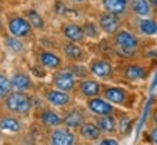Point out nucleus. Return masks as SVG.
Masks as SVG:
<instances>
[{
	"label": "nucleus",
	"instance_id": "1",
	"mask_svg": "<svg viewBox=\"0 0 157 145\" xmlns=\"http://www.w3.org/2000/svg\"><path fill=\"white\" fill-rule=\"evenodd\" d=\"M157 66V58H136V59H121L114 65V79L120 85L133 86L137 84H146Z\"/></svg>",
	"mask_w": 157,
	"mask_h": 145
},
{
	"label": "nucleus",
	"instance_id": "2",
	"mask_svg": "<svg viewBox=\"0 0 157 145\" xmlns=\"http://www.w3.org/2000/svg\"><path fill=\"white\" fill-rule=\"evenodd\" d=\"M151 39L156 38L138 36L137 33L123 26L114 35L109 36V43L113 45L120 59H136V58H144L146 50L151 47L150 42Z\"/></svg>",
	"mask_w": 157,
	"mask_h": 145
},
{
	"label": "nucleus",
	"instance_id": "3",
	"mask_svg": "<svg viewBox=\"0 0 157 145\" xmlns=\"http://www.w3.org/2000/svg\"><path fill=\"white\" fill-rule=\"evenodd\" d=\"M101 96L115 106L125 109V111H131V112L138 111L141 106V101H143L141 94L120 84H102Z\"/></svg>",
	"mask_w": 157,
	"mask_h": 145
},
{
	"label": "nucleus",
	"instance_id": "4",
	"mask_svg": "<svg viewBox=\"0 0 157 145\" xmlns=\"http://www.w3.org/2000/svg\"><path fill=\"white\" fill-rule=\"evenodd\" d=\"M2 102H3V108L6 109V112L17 115V117H28L33 108V101L30 98V95L26 94L25 91L12 89L10 94Z\"/></svg>",
	"mask_w": 157,
	"mask_h": 145
},
{
	"label": "nucleus",
	"instance_id": "5",
	"mask_svg": "<svg viewBox=\"0 0 157 145\" xmlns=\"http://www.w3.org/2000/svg\"><path fill=\"white\" fill-rule=\"evenodd\" d=\"M125 26L137 33L138 36L143 38H157V22L153 17H141V16H134L127 14L123 19Z\"/></svg>",
	"mask_w": 157,
	"mask_h": 145
},
{
	"label": "nucleus",
	"instance_id": "6",
	"mask_svg": "<svg viewBox=\"0 0 157 145\" xmlns=\"http://www.w3.org/2000/svg\"><path fill=\"white\" fill-rule=\"evenodd\" d=\"M86 108L92 115H114L115 118L125 112V109H121V108L113 105L107 99L102 98L101 95L86 99Z\"/></svg>",
	"mask_w": 157,
	"mask_h": 145
},
{
	"label": "nucleus",
	"instance_id": "7",
	"mask_svg": "<svg viewBox=\"0 0 157 145\" xmlns=\"http://www.w3.org/2000/svg\"><path fill=\"white\" fill-rule=\"evenodd\" d=\"M88 70L91 75L100 80H109L114 79V63L107 58H94L88 63Z\"/></svg>",
	"mask_w": 157,
	"mask_h": 145
},
{
	"label": "nucleus",
	"instance_id": "8",
	"mask_svg": "<svg viewBox=\"0 0 157 145\" xmlns=\"http://www.w3.org/2000/svg\"><path fill=\"white\" fill-rule=\"evenodd\" d=\"M7 30H9L12 36L19 39H29L33 35V28L30 26L28 19L25 16H19V14H14V16L9 17V20H7Z\"/></svg>",
	"mask_w": 157,
	"mask_h": 145
},
{
	"label": "nucleus",
	"instance_id": "9",
	"mask_svg": "<svg viewBox=\"0 0 157 145\" xmlns=\"http://www.w3.org/2000/svg\"><path fill=\"white\" fill-rule=\"evenodd\" d=\"M97 24L102 33H105L107 36H111L114 35L120 28L124 26V22L121 17L115 16V14L109 13V12H101L98 14V19H97Z\"/></svg>",
	"mask_w": 157,
	"mask_h": 145
},
{
	"label": "nucleus",
	"instance_id": "10",
	"mask_svg": "<svg viewBox=\"0 0 157 145\" xmlns=\"http://www.w3.org/2000/svg\"><path fill=\"white\" fill-rule=\"evenodd\" d=\"M101 89H102V84L98 82V79H95V78H82V79L76 80L74 91H76L82 98L90 99L94 98V96H100Z\"/></svg>",
	"mask_w": 157,
	"mask_h": 145
},
{
	"label": "nucleus",
	"instance_id": "11",
	"mask_svg": "<svg viewBox=\"0 0 157 145\" xmlns=\"http://www.w3.org/2000/svg\"><path fill=\"white\" fill-rule=\"evenodd\" d=\"M76 78L69 69H61L56 70L52 75V86L65 92H72L75 89L76 85Z\"/></svg>",
	"mask_w": 157,
	"mask_h": 145
},
{
	"label": "nucleus",
	"instance_id": "12",
	"mask_svg": "<svg viewBox=\"0 0 157 145\" xmlns=\"http://www.w3.org/2000/svg\"><path fill=\"white\" fill-rule=\"evenodd\" d=\"M49 144L52 145H74L76 144V135L72 132V129L63 125L55 126L49 132Z\"/></svg>",
	"mask_w": 157,
	"mask_h": 145
},
{
	"label": "nucleus",
	"instance_id": "13",
	"mask_svg": "<svg viewBox=\"0 0 157 145\" xmlns=\"http://www.w3.org/2000/svg\"><path fill=\"white\" fill-rule=\"evenodd\" d=\"M43 98L53 108H68L72 103V96L69 95V92H65V91L56 88L46 89L43 94Z\"/></svg>",
	"mask_w": 157,
	"mask_h": 145
},
{
	"label": "nucleus",
	"instance_id": "14",
	"mask_svg": "<svg viewBox=\"0 0 157 145\" xmlns=\"http://www.w3.org/2000/svg\"><path fill=\"white\" fill-rule=\"evenodd\" d=\"M61 49H62V53H63V56L67 58L69 62H82L85 61L86 58V53L85 50L79 46V43H75V42H71V40H67V42H63L61 45Z\"/></svg>",
	"mask_w": 157,
	"mask_h": 145
},
{
	"label": "nucleus",
	"instance_id": "15",
	"mask_svg": "<svg viewBox=\"0 0 157 145\" xmlns=\"http://www.w3.org/2000/svg\"><path fill=\"white\" fill-rule=\"evenodd\" d=\"M0 131L16 135V134H20L23 131V124L17 118V115L7 112L0 117Z\"/></svg>",
	"mask_w": 157,
	"mask_h": 145
},
{
	"label": "nucleus",
	"instance_id": "16",
	"mask_svg": "<svg viewBox=\"0 0 157 145\" xmlns=\"http://www.w3.org/2000/svg\"><path fill=\"white\" fill-rule=\"evenodd\" d=\"M38 62L39 65H42L45 69L56 70L62 66V58L48 49H39L38 50Z\"/></svg>",
	"mask_w": 157,
	"mask_h": 145
},
{
	"label": "nucleus",
	"instance_id": "17",
	"mask_svg": "<svg viewBox=\"0 0 157 145\" xmlns=\"http://www.w3.org/2000/svg\"><path fill=\"white\" fill-rule=\"evenodd\" d=\"M94 122L102 135L117 136V118L114 115H95Z\"/></svg>",
	"mask_w": 157,
	"mask_h": 145
},
{
	"label": "nucleus",
	"instance_id": "18",
	"mask_svg": "<svg viewBox=\"0 0 157 145\" xmlns=\"http://www.w3.org/2000/svg\"><path fill=\"white\" fill-rule=\"evenodd\" d=\"M102 9L105 12L124 19L128 14V0H101Z\"/></svg>",
	"mask_w": 157,
	"mask_h": 145
},
{
	"label": "nucleus",
	"instance_id": "19",
	"mask_svg": "<svg viewBox=\"0 0 157 145\" xmlns=\"http://www.w3.org/2000/svg\"><path fill=\"white\" fill-rule=\"evenodd\" d=\"M85 121H86V117L82 109H79V108H71L69 111H67V113L62 118V125H65L69 129H76L82 122H85Z\"/></svg>",
	"mask_w": 157,
	"mask_h": 145
},
{
	"label": "nucleus",
	"instance_id": "20",
	"mask_svg": "<svg viewBox=\"0 0 157 145\" xmlns=\"http://www.w3.org/2000/svg\"><path fill=\"white\" fill-rule=\"evenodd\" d=\"M76 129H78V134H79V136H81L82 139L88 141V142H97L101 138V135H102L101 131L98 129L97 124L92 121L82 122Z\"/></svg>",
	"mask_w": 157,
	"mask_h": 145
},
{
	"label": "nucleus",
	"instance_id": "21",
	"mask_svg": "<svg viewBox=\"0 0 157 145\" xmlns=\"http://www.w3.org/2000/svg\"><path fill=\"white\" fill-rule=\"evenodd\" d=\"M62 35L67 40H71L75 43H84V40L86 39L82 28L74 22H68V23L62 24Z\"/></svg>",
	"mask_w": 157,
	"mask_h": 145
},
{
	"label": "nucleus",
	"instance_id": "22",
	"mask_svg": "<svg viewBox=\"0 0 157 145\" xmlns=\"http://www.w3.org/2000/svg\"><path fill=\"white\" fill-rule=\"evenodd\" d=\"M128 14L141 16V17H151L153 9L148 0H128Z\"/></svg>",
	"mask_w": 157,
	"mask_h": 145
},
{
	"label": "nucleus",
	"instance_id": "23",
	"mask_svg": "<svg viewBox=\"0 0 157 145\" xmlns=\"http://www.w3.org/2000/svg\"><path fill=\"white\" fill-rule=\"evenodd\" d=\"M9 79H10L12 89H14V91H25V92H28V91H30L33 88V82L30 79V76L28 73H25V72H14Z\"/></svg>",
	"mask_w": 157,
	"mask_h": 145
},
{
	"label": "nucleus",
	"instance_id": "24",
	"mask_svg": "<svg viewBox=\"0 0 157 145\" xmlns=\"http://www.w3.org/2000/svg\"><path fill=\"white\" fill-rule=\"evenodd\" d=\"M39 121L42 122V125L46 126V128H55V126L62 125V117L58 112L49 109V108H45V109L40 111Z\"/></svg>",
	"mask_w": 157,
	"mask_h": 145
},
{
	"label": "nucleus",
	"instance_id": "25",
	"mask_svg": "<svg viewBox=\"0 0 157 145\" xmlns=\"http://www.w3.org/2000/svg\"><path fill=\"white\" fill-rule=\"evenodd\" d=\"M25 17L28 19V22L30 23V26L33 29H38V30H43L45 29V20H43V17L40 16L39 12H36L33 9H29L25 12Z\"/></svg>",
	"mask_w": 157,
	"mask_h": 145
},
{
	"label": "nucleus",
	"instance_id": "26",
	"mask_svg": "<svg viewBox=\"0 0 157 145\" xmlns=\"http://www.w3.org/2000/svg\"><path fill=\"white\" fill-rule=\"evenodd\" d=\"M5 47L12 53H22L25 50V45L22 42V39L14 38V36H6L5 39Z\"/></svg>",
	"mask_w": 157,
	"mask_h": 145
},
{
	"label": "nucleus",
	"instance_id": "27",
	"mask_svg": "<svg viewBox=\"0 0 157 145\" xmlns=\"http://www.w3.org/2000/svg\"><path fill=\"white\" fill-rule=\"evenodd\" d=\"M81 28H82V30H84V35H85L86 39L98 40V39L101 38V30H100V28H98V24L94 23V22H85Z\"/></svg>",
	"mask_w": 157,
	"mask_h": 145
},
{
	"label": "nucleus",
	"instance_id": "28",
	"mask_svg": "<svg viewBox=\"0 0 157 145\" xmlns=\"http://www.w3.org/2000/svg\"><path fill=\"white\" fill-rule=\"evenodd\" d=\"M68 69L71 70L72 73L75 75L76 79H82V78H88V76L91 75V72L88 70V68L86 66H84L82 63H79V62H76V63H72Z\"/></svg>",
	"mask_w": 157,
	"mask_h": 145
},
{
	"label": "nucleus",
	"instance_id": "29",
	"mask_svg": "<svg viewBox=\"0 0 157 145\" xmlns=\"http://www.w3.org/2000/svg\"><path fill=\"white\" fill-rule=\"evenodd\" d=\"M10 91H12V85H10L9 76L0 73V102L10 94Z\"/></svg>",
	"mask_w": 157,
	"mask_h": 145
},
{
	"label": "nucleus",
	"instance_id": "30",
	"mask_svg": "<svg viewBox=\"0 0 157 145\" xmlns=\"http://www.w3.org/2000/svg\"><path fill=\"white\" fill-rule=\"evenodd\" d=\"M143 142L157 145V128H146V129H144Z\"/></svg>",
	"mask_w": 157,
	"mask_h": 145
},
{
	"label": "nucleus",
	"instance_id": "31",
	"mask_svg": "<svg viewBox=\"0 0 157 145\" xmlns=\"http://www.w3.org/2000/svg\"><path fill=\"white\" fill-rule=\"evenodd\" d=\"M146 128H157V103H154V106L150 111L148 119L146 122Z\"/></svg>",
	"mask_w": 157,
	"mask_h": 145
},
{
	"label": "nucleus",
	"instance_id": "32",
	"mask_svg": "<svg viewBox=\"0 0 157 145\" xmlns=\"http://www.w3.org/2000/svg\"><path fill=\"white\" fill-rule=\"evenodd\" d=\"M98 144L101 145H118L120 141L117 139V136H113V135H101V138L97 141Z\"/></svg>",
	"mask_w": 157,
	"mask_h": 145
},
{
	"label": "nucleus",
	"instance_id": "33",
	"mask_svg": "<svg viewBox=\"0 0 157 145\" xmlns=\"http://www.w3.org/2000/svg\"><path fill=\"white\" fill-rule=\"evenodd\" d=\"M148 3H150L153 10H157V0H148Z\"/></svg>",
	"mask_w": 157,
	"mask_h": 145
},
{
	"label": "nucleus",
	"instance_id": "34",
	"mask_svg": "<svg viewBox=\"0 0 157 145\" xmlns=\"http://www.w3.org/2000/svg\"><path fill=\"white\" fill-rule=\"evenodd\" d=\"M5 30V23H3V20H2V17H0V33Z\"/></svg>",
	"mask_w": 157,
	"mask_h": 145
},
{
	"label": "nucleus",
	"instance_id": "35",
	"mask_svg": "<svg viewBox=\"0 0 157 145\" xmlns=\"http://www.w3.org/2000/svg\"><path fill=\"white\" fill-rule=\"evenodd\" d=\"M71 2H74V3H78V5H81V3H85L86 0H71Z\"/></svg>",
	"mask_w": 157,
	"mask_h": 145
},
{
	"label": "nucleus",
	"instance_id": "36",
	"mask_svg": "<svg viewBox=\"0 0 157 145\" xmlns=\"http://www.w3.org/2000/svg\"><path fill=\"white\" fill-rule=\"evenodd\" d=\"M151 17L157 22V10H153V16H151Z\"/></svg>",
	"mask_w": 157,
	"mask_h": 145
},
{
	"label": "nucleus",
	"instance_id": "37",
	"mask_svg": "<svg viewBox=\"0 0 157 145\" xmlns=\"http://www.w3.org/2000/svg\"><path fill=\"white\" fill-rule=\"evenodd\" d=\"M2 139H3V132L0 131V142H2Z\"/></svg>",
	"mask_w": 157,
	"mask_h": 145
}]
</instances>
